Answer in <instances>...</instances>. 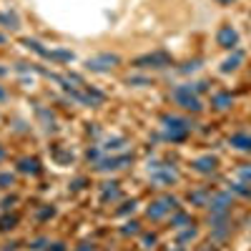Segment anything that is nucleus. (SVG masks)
Returning a JSON list of instances; mask_svg holds the SVG:
<instances>
[{"instance_id":"f257e3e1","label":"nucleus","mask_w":251,"mask_h":251,"mask_svg":"<svg viewBox=\"0 0 251 251\" xmlns=\"http://www.w3.org/2000/svg\"><path fill=\"white\" fill-rule=\"evenodd\" d=\"M171 98L178 103V106L183 108V111H194V113H199L203 106H201V100H199V96H196V86H176L174 91H171Z\"/></svg>"},{"instance_id":"f03ea898","label":"nucleus","mask_w":251,"mask_h":251,"mask_svg":"<svg viewBox=\"0 0 251 251\" xmlns=\"http://www.w3.org/2000/svg\"><path fill=\"white\" fill-rule=\"evenodd\" d=\"M163 128H166V138L174 143H181L191 133V123L183 118H176V116H163Z\"/></svg>"},{"instance_id":"7ed1b4c3","label":"nucleus","mask_w":251,"mask_h":251,"mask_svg":"<svg viewBox=\"0 0 251 251\" xmlns=\"http://www.w3.org/2000/svg\"><path fill=\"white\" fill-rule=\"evenodd\" d=\"M174 208H178V201H176L174 196H163V199L153 201L149 208H146V216L153 219V221H158V219H163L169 211H174Z\"/></svg>"},{"instance_id":"20e7f679","label":"nucleus","mask_w":251,"mask_h":251,"mask_svg":"<svg viewBox=\"0 0 251 251\" xmlns=\"http://www.w3.org/2000/svg\"><path fill=\"white\" fill-rule=\"evenodd\" d=\"M133 66L136 68H163V66H171V55L169 53H149V55H141L133 60Z\"/></svg>"},{"instance_id":"39448f33","label":"nucleus","mask_w":251,"mask_h":251,"mask_svg":"<svg viewBox=\"0 0 251 251\" xmlns=\"http://www.w3.org/2000/svg\"><path fill=\"white\" fill-rule=\"evenodd\" d=\"M121 58L118 55H111V53H103V55H96V58H91L88 63H86V66L91 68V71H111L113 66H116V63H118Z\"/></svg>"},{"instance_id":"423d86ee","label":"nucleus","mask_w":251,"mask_h":251,"mask_svg":"<svg viewBox=\"0 0 251 251\" xmlns=\"http://www.w3.org/2000/svg\"><path fill=\"white\" fill-rule=\"evenodd\" d=\"M216 40H219V46H221V48L231 50V48H236V46H239V33H236L231 25H221V28H219Z\"/></svg>"},{"instance_id":"0eeeda50","label":"nucleus","mask_w":251,"mask_h":251,"mask_svg":"<svg viewBox=\"0 0 251 251\" xmlns=\"http://www.w3.org/2000/svg\"><path fill=\"white\" fill-rule=\"evenodd\" d=\"M151 178H153L156 183H176V181H178V174L171 169V166H163L161 171L153 166V174H151Z\"/></svg>"},{"instance_id":"6e6552de","label":"nucleus","mask_w":251,"mask_h":251,"mask_svg":"<svg viewBox=\"0 0 251 251\" xmlns=\"http://www.w3.org/2000/svg\"><path fill=\"white\" fill-rule=\"evenodd\" d=\"M208 206H211V214H226L228 206H231V196L228 194H216Z\"/></svg>"},{"instance_id":"1a4fd4ad","label":"nucleus","mask_w":251,"mask_h":251,"mask_svg":"<svg viewBox=\"0 0 251 251\" xmlns=\"http://www.w3.org/2000/svg\"><path fill=\"white\" fill-rule=\"evenodd\" d=\"M191 166H194V171H199V174H211V171L216 169V158H214V156H201V158H196Z\"/></svg>"},{"instance_id":"9d476101","label":"nucleus","mask_w":251,"mask_h":251,"mask_svg":"<svg viewBox=\"0 0 251 251\" xmlns=\"http://www.w3.org/2000/svg\"><path fill=\"white\" fill-rule=\"evenodd\" d=\"M228 143H231L234 149H239V151L251 153V133H234L231 138H228Z\"/></svg>"},{"instance_id":"9b49d317","label":"nucleus","mask_w":251,"mask_h":251,"mask_svg":"<svg viewBox=\"0 0 251 251\" xmlns=\"http://www.w3.org/2000/svg\"><path fill=\"white\" fill-rule=\"evenodd\" d=\"M211 103H214L216 111H226L228 106H231V93H216V96L211 98Z\"/></svg>"},{"instance_id":"f8f14e48","label":"nucleus","mask_w":251,"mask_h":251,"mask_svg":"<svg viewBox=\"0 0 251 251\" xmlns=\"http://www.w3.org/2000/svg\"><path fill=\"white\" fill-rule=\"evenodd\" d=\"M241 58H244V55H241L239 50H236L231 58H226V60H224V66H221V73H231V71H236V68H239V63H241Z\"/></svg>"},{"instance_id":"ddd939ff","label":"nucleus","mask_w":251,"mask_h":251,"mask_svg":"<svg viewBox=\"0 0 251 251\" xmlns=\"http://www.w3.org/2000/svg\"><path fill=\"white\" fill-rule=\"evenodd\" d=\"M0 23H3V28L18 30V18H15V15H10V13H0Z\"/></svg>"},{"instance_id":"4468645a","label":"nucleus","mask_w":251,"mask_h":251,"mask_svg":"<svg viewBox=\"0 0 251 251\" xmlns=\"http://www.w3.org/2000/svg\"><path fill=\"white\" fill-rule=\"evenodd\" d=\"M20 171L38 174V161H35V158H23V161H20Z\"/></svg>"},{"instance_id":"2eb2a0df","label":"nucleus","mask_w":251,"mask_h":251,"mask_svg":"<svg viewBox=\"0 0 251 251\" xmlns=\"http://www.w3.org/2000/svg\"><path fill=\"white\" fill-rule=\"evenodd\" d=\"M108 199H118L116 183H106V188H103V201H108Z\"/></svg>"},{"instance_id":"dca6fc26","label":"nucleus","mask_w":251,"mask_h":251,"mask_svg":"<svg viewBox=\"0 0 251 251\" xmlns=\"http://www.w3.org/2000/svg\"><path fill=\"white\" fill-rule=\"evenodd\" d=\"M183 224H188V226H191V219H188L186 214H176V216H174V226H176V228H181Z\"/></svg>"},{"instance_id":"f3484780","label":"nucleus","mask_w":251,"mask_h":251,"mask_svg":"<svg viewBox=\"0 0 251 251\" xmlns=\"http://www.w3.org/2000/svg\"><path fill=\"white\" fill-rule=\"evenodd\" d=\"M121 143H123V141L116 138V141H108L106 146H103V149H106V151H116V149H121Z\"/></svg>"},{"instance_id":"a211bd4d","label":"nucleus","mask_w":251,"mask_h":251,"mask_svg":"<svg viewBox=\"0 0 251 251\" xmlns=\"http://www.w3.org/2000/svg\"><path fill=\"white\" fill-rule=\"evenodd\" d=\"M13 224H15V219H3V221H0V231H8V228H13Z\"/></svg>"},{"instance_id":"6ab92c4d","label":"nucleus","mask_w":251,"mask_h":251,"mask_svg":"<svg viewBox=\"0 0 251 251\" xmlns=\"http://www.w3.org/2000/svg\"><path fill=\"white\" fill-rule=\"evenodd\" d=\"M153 244H156V236H153V234H146V236H143V246H146V249H151Z\"/></svg>"},{"instance_id":"aec40b11","label":"nucleus","mask_w":251,"mask_h":251,"mask_svg":"<svg viewBox=\"0 0 251 251\" xmlns=\"http://www.w3.org/2000/svg\"><path fill=\"white\" fill-rule=\"evenodd\" d=\"M138 231V224H126V228H123V234H136Z\"/></svg>"},{"instance_id":"412c9836","label":"nucleus","mask_w":251,"mask_h":251,"mask_svg":"<svg viewBox=\"0 0 251 251\" xmlns=\"http://www.w3.org/2000/svg\"><path fill=\"white\" fill-rule=\"evenodd\" d=\"M8 183H13V176L10 174H3V176H0V186H8Z\"/></svg>"},{"instance_id":"4be33fe9","label":"nucleus","mask_w":251,"mask_h":251,"mask_svg":"<svg viewBox=\"0 0 251 251\" xmlns=\"http://www.w3.org/2000/svg\"><path fill=\"white\" fill-rule=\"evenodd\" d=\"M48 216H53V208H43L40 211V219H48Z\"/></svg>"},{"instance_id":"5701e85b","label":"nucleus","mask_w":251,"mask_h":251,"mask_svg":"<svg viewBox=\"0 0 251 251\" xmlns=\"http://www.w3.org/2000/svg\"><path fill=\"white\" fill-rule=\"evenodd\" d=\"M241 178H251V169H241Z\"/></svg>"},{"instance_id":"b1692460","label":"nucleus","mask_w":251,"mask_h":251,"mask_svg":"<svg viewBox=\"0 0 251 251\" xmlns=\"http://www.w3.org/2000/svg\"><path fill=\"white\" fill-rule=\"evenodd\" d=\"M48 251H63V244H53V249H48Z\"/></svg>"},{"instance_id":"393cba45","label":"nucleus","mask_w":251,"mask_h":251,"mask_svg":"<svg viewBox=\"0 0 251 251\" xmlns=\"http://www.w3.org/2000/svg\"><path fill=\"white\" fill-rule=\"evenodd\" d=\"M219 3H231V0H219Z\"/></svg>"},{"instance_id":"a878e982","label":"nucleus","mask_w":251,"mask_h":251,"mask_svg":"<svg viewBox=\"0 0 251 251\" xmlns=\"http://www.w3.org/2000/svg\"><path fill=\"white\" fill-rule=\"evenodd\" d=\"M0 98H5V93H3V91H0Z\"/></svg>"},{"instance_id":"bb28decb","label":"nucleus","mask_w":251,"mask_h":251,"mask_svg":"<svg viewBox=\"0 0 251 251\" xmlns=\"http://www.w3.org/2000/svg\"><path fill=\"white\" fill-rule=\"evenodd\" d=\"M0 158H3V151H0Z\"/></svg>"}]
</instances>
